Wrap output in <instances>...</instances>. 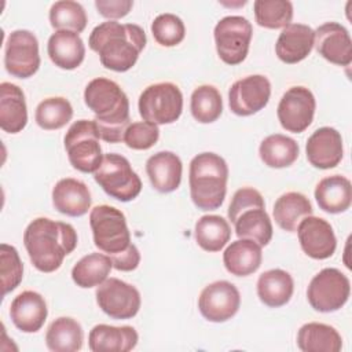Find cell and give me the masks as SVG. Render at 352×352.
<instances>
[{"instance_id": "cell-25", "label": "cell", "mask_w": 352, "mask_h": 352, "mask_svg": "<svg viewBox=\"0 0 352 352\" xmlns=\"http://www.w3.org/2000/svg\"><path fill=\"white\" fill-rule=\"evenodd\" d=\"M47 52L52 63L65 70L78 67L85 58V45L78 33L56 30L48 38Z\"/></svg>"}, {"instance_id": "cell-39", "label": "cell", "mask_w": 352, "mask_h": 352, "mask_svg": "<svg viewBox=\"0 0 352 352\" xmlns=\"http://www.w3.org/2000/svg\"><path fill=\"white\" fill-rule=\"evenodd\" d=\"M253 10L257 25L267 29L286 28L293 19V4L289 0H256Z\"/></svg>"}, {"instance_id": "cell-1", "label": "cell", "mask_w": 352, "mask_h": 352, "mask_svg": "<svg viewBox=\"0 0 352 352\" xmlns=\"http://www.w3.org/2000/svg\"><path fill=\"white\" fill-rule=\"evenodd\" d=\"M146 43V33L139 25L117 21L99 23L92 29L88 38V45L99 55L100 63L118 73L135 66Z\"/></svg>"}, {"instance_id": "cell-40", "label": "cell", "mask_w": 352, "mask_h": 352, "mask_svg": "<svg viewBox=\"0 0 352 352\" xmlns=\"http://www.w3.org/2000/svg\"><path fill=\"white\" fill-rule=\"evenodd\" d=\"M154 40L162 47H175L184 40L186 26L183 21L170 12L160 14L151 22Z\"/></svg>"}, {"instance_id": "cell-34", "label": "cell", "mask_w": 352, "mask_h": 352, "mask_svg": "<svg viewBox=\"0 0 352 352\" xmlns=\"http://www.w3.org/2000/svg\"><path fill=\"white\" fill-rule=\"evenodd\" d=\"M111 268L113 263L107 254L89 253L74 264L72 270V279L82 289L95 287L107 279Z\"/></svg>"}, {"instance_id": "cell-28", "label": "cell", "mask_w": 352, "mask_h": 352, "mask_svg": "<svg viewBox=\"0 0 352 352\" xmlns=\"http://www.w3.org/2000/svg\"><path fill=\"white\" fill-rule=\"evenodd\" d=\"M261 260V246L250 239H236L223 253L226 270L235 276L252 275L260 268Z\"/></svg>"}, {"instance_id": "cell-9", "label": "cell", "mask_w": 352, "mask_h": 352, "mask_svg": "<svg viewBox=\"0 0 352 352\" xmlns=\"http://www.w3.org/2000/svg\"><path fill=\"white\" fill-rule=\"evenodd\" d=\"M139 113L155 125L172 124L183 111V94L173 82H157L143 89L138 102Z\"/></svg>"}, {"instance_id": "cell-8", "label": "cell", "mask_w": 352, "mask_h": 352, "mask_svg": "<svg viewBox=\"0 0 352 352\" xmlns=\"http://www.w3.org/2000/svg\"><path fill=\"white\" fill-rule=\"evenodd\" d=\"M94 179L107 195L121 202L135 199L142 190V180L132 169L129 161L116 153L103 155L100 166L94 173Z\"/></svg>"}, {"instance_id": "cell-27", "label": "cell", "mask_w": 352, "mask_h": 352, "mask_svg": "<svg viewBox=\"0 0 352 352\" xmlns=\"http://www.w3.org/2000/svg\"><path fill=\"white\" fill-rule=\"evenodd\" d=\"M315 199L319 208L337 214L349 209L352 202V186L349 179L341 175L323 177L315 188Z\"/></svg>"}, {"instance_id": "cell-21", "label": "cell", "mask_w": 352, "mask_h": 352, "mask_svg": "<svg viewBox=\"0 0 352 352\" xmlns=\"http://www.w3.org/2000/svg\"><path fill=\"white\" fill-rule=\"evenodd\" d=\"M314 29L304 23H289L282 29L276 44V56L289 65L305 59L314 48Z\"/></svg>"}, {"instance_id": "cell-32", "label": "cell", "mask_w": 352, "mask_h": 352, "mask_svg": "<svg viewBox=\"0 0 352 352\" xmlns=\"http://www.w3.org/2000/svg\"><path fill=\"white\" fill-rule=\"evenodd\" d=\"M84 341L81 324L69 316L55 319L47 329L45 344L52 352H76L80 351Z\"/></svg>"}, {"instance_id": "cell-30", "label": "cell", "mask_w": 352, "mask_h": 352, "mask_svg": "<svg viewBox=\"0 0 352 352\" xmlns=\"http://www.w3.org/2000/svg\"><path fill=\"white\" fill-rule=\"evenodd\" d=\"M297 346L302 352H340L342 338L333 326L309 322L300 327L297 333Z\"/></svg>"}, {"instance_id": "cell-5", "label": "cell", "mask_w": 352, "mask_h": 352, "mask_svg": "<svg viewBox=\"0 0 352 352\" xmlns=\"http://www.w3.org/2000/svg\"><path fill=\"white\" fill-rule=\"evenodd\" d=\"M228 219L239 239H250L265 246L272 238V223L265 212L264 198L253 187H242L232 195Z\"/></svg>"}, {"instance_id": "cell-19", "label": "cell", "mask_w": 352, "mask_h": 352, "mask_svg": "<svg viewBox=\"0 0 352 352\" xmlns=\"http://www.w3.org/2000/svg\"><path fill=\"white\" fill-rule=\"evenodd\" d=\"M307 160L318 169L337 166L344 155L341 133L331 126L318 128L307 140Z\"/></svg>"}, {"instance_id": "cell-24", "label": "cell", "mask_w": 352, "mask_h": 352, "mask_svg": "<svg viewBox=\"0 0 352 352\" xmlns=\"http://www.w3.org/2000/svg\"><path fill=\"white\" fill-rule=\"evenodd\" d=\"M139 341L138 331L132 326L96 324L88 336V346L92 352H128Z\"/></svg>"}, {"instance_id": "cell-7", "label": "cell", "mask_w": 352, "mask_h": 352, "mask_svg": "<svg viewBox=\"0 0 352 352\" xmlns=\"http://www.w3.org/2000/svg\"><path fill=\"white\" fill-rule=\"evenodd\" d=\"M100 136L94 120H78L65 135V148L72 166L82 173H95L102 164Z\"/></svg>"}, {"instance_id": "cell-26", "label": "cell", "mask_w": 352, "mask_h": 352, "mask_svg": "<svg viewBox=\"0 0 352 352\" xmlns=\"http://www.w3.org/2000/svg\"><path fill=\"white\" fill-rule=\"evenodd\" d=\"M28 124L23 91L12 82L0 84V128L8 133L21 132Z\"/></svg>"}, {"instance_id": "cell-43", "label": "cell", "mask_w": 352, "mask_h": 352, "mask_svg": "<svg viewBox=\"0 0 352 352\" xmlns=\"http://www.w3.org/2000/svg\"><path fill=\"white\" fill-rule=\"evenodd\" d=\"M95 7L98 12L107 18L109 21H114L118 18H124L129 14L131 8L133 7L132 0H96Z\"/></svg>"}, {"instance_id": "cell-42", "label": "cell", "mask_w": 352, "mask_h": 352, "mask_svg": "<svg viewBox=\"0 0 352 352\" xmlns=\"http://www.w3.org/2000/svg\"><path fill=\"white\" fill-rule=\"evenodd\" d=\"M160 138L158 125L147 121H136L128 125L124 133V143L132 150H148Z\"/></svg>"}, {"instance_id": "cell-6", "label": "cell", "mask_w": 352, "mask_h": 352, "mask_svg": "<svg viewBox=\"0 0 352 352\" xmlns=\"http://www.w3.org/2000/svg\"><path fill=\"white\" fill-rule=\"evenodd\" d=\"M95 246L110 258L132 246L126 219L121 210L110 205H98L89 213Z\"/></svg>"}, {"instance_id": "cell-4", "label": "cell", "mask_w": 352, "mask_h": 352, "mask_svg": "<svg viewBox=\"0 0 352 352\" xmlns=\"http://www.w3.org/2000/svg\"><path fill=\"white\" fill-rule=\"evenodd\" d=\"M228 166L216 153H201L190 162V195L201 210H214L224 202Z\"/></svg>"}, {"instance_id": "cell-16", "label": "cell", "mask_w": 352, "mask_h": 352, "mask_svg": "<svg viewBox=\"0 0 352 352\" xmlns=\"http://www.w3.org/2000/svg\"><path fill=\"white\" fill-rule=\"evenodd\" d=\"M239 307V290L228 280H216L205 286L198 297V309L201 315L213 323H221L231 319L238 312Z\"/></svg>"}, {"instance_id": "cell-44", "label": "cell", "mask_w": 352, "mask_h": 352, "mask_svg": "<svg viewBox=\"0 0 352 352\" xmlns=\"http://www.w3.org/2000/svg\"><path fill=\"white\" fill-rule=\"evenodd\" d=\"M111 263H113V268L118 270V271H133L138 268L139 263H140V253L138 250V248L132 243V246L120 253L118 256L111 257Z\"/></svg>"}, {"instance_id": "cell-13", "label": "cell", "mask_w": 352, "mask_h": 352, "mask_svg": "<svg viewBox=\"0 0 352 352\" xmlns=\"http://www.w3.org/2000/svg\"><path fill=\"white\" fill-rule=\"evenodd\" d=\"M96 304L113 319L133 318L142 304L139 290L118 278H107L96 289Z\"/></svg>"}, {"instance_id": "cell-36", "label": "cell", "mask_w": 352, "mask_h": 352, "mask_svg": "<svg viewBox=\"0 0 352 352\" xmlns=\"http://www.w3.org/2000/svg\"><path fill=\"white\" fill-rule=\"evenodd\" d=\"M190 110L198 122H214L223 111V99L219 89L208 84L195 88L191 94Z\"/></svg>"}, {"instance_id": "cell-10", "label": "cell", "mask_w": 352, "mask_h": 352, "mask_svg": "<svg viewBox=\"0 0 352 352\" xmlns=\"http://www.w3.org/2000/svg\"><path fill=\"white\" fill-rule=\"evenodd\" d=\"M253 34L252 23L241 15L221 18L213 30L219 58L227 65H239L245 60Z\"/></svg>"}, {"instance_id": "cell-17", "label": "cell", "mask_w": 352, "mask_h": 352, "mask_svg": "<svg viewBox=\"0 0 352 352\" xmlns=\"http://www.w3.org/2000/svg\"><path fill=\"white\" fill-rule=\"evenodd\" d=\"M300 246L307 256L324 260L334 254L337 248L336 234L329 221L316 216H307L297 227Z\"/></svg>"}, {"instance_id": "cell-31", "label": "cell", "mask_w": 352, "mask_h": 352, "mask_svg": "<svg viewBox=\"0 0 352 352\" xmlns=\"http://www.w3.org/2000/svg\"><path fill=\"white\" fill-rule=\"evenodd\" d=\"M272 214L275 223L282 230L294 232L301 220L312 214V205L304 194L289 191L275 201Z\"/></svg>"}, {"instance_id": "cell-33", "label": "cell", "mask_w": 352, "mask_h": 352, "mask_svg": "<svg viewBox=\"0 0 352 352\" xmlns=\"http://www.w3.org/2000/svg\"><path fill=\"white\" fill-rule=\"evenodd\" d=\"M258 154L267 166L280 169L294 164L298 158L300 147L294 139L282 133H274L260 143Z\"/></svg>"}, {"instance_id": "cell-18", "label": "cell", "mask_w": 352, "mask_h": 352, "mask_svg": "<svg viewBox=\"0 0 352 352\" xmlns=\"http://www.w3.org/2000/svg\"><path fill=\"white\" fill-rule=\"evenodd\" d=\"M314 33V45L319 55L337 66L351 65L352 41L345 26L338 22H326Z\"/></svg>"}, {"instance_id": "cell-2", "label": "cell", "mask_w": 352, "mask_h": 352, "mask_svg": "<svg viewBox=\"0 0 352 352\" xmlns=\"http://www.w3.org/2000/svg\"><path fill=\"white\" fill-rule=\"evenodd\" d=\"M74 227L65 221L37 217L29 223L23 232V245L28 256L40 272L56 271L63 258L77 246Z\"/></svg>"}, {"instance_id": "cell-14", "label": "cell", "mask_w": 352, "mask_h": 352, "mask_svg": "<svg viewBox=\"0 0 352 352\" xmlns=\"http://www.w3.org/2000/svg\"><path fill=\"white\" fill-rule=\"evenodd\" d=\"M316 109L314 94L301 85L289 88L280 98L276 114L283 129L301 133L312 122Z\"/></svg>"}, {"instance_id": "cell-37", "label": "cell", "mask_w": 352, "mask_h": 352, "mask_svg": "<svg viewBox=\"0 0 352 352\" xmlns=\"http://www.w3.org/2000/svg\"><path fill=\"white\" fill-rule=\"evenodd\" d=\"M73 117L72 103L63 96H51L41 100L36 107V122L45 131L65 126Z\"/></svg>"}, {"instance_id": "cell-11", "label": "cell", "mask_w": 352, "mask_h": 352, "mask_svg": "<svg viewBox=\"0 0 352 352\" xmlns=\"http://www.w3.org/2000/svg\"><path fill=\"white\" fill-rule=\"evenodd\" d=\"M351 294V282L337 268H323L309 282L307 298L318 312H334L345 305Z\"/></svg>"}, {"instance_id": "cell-38", "label": "cell", "mask_w": 352, "mask_h": 352, "mask_svg": "<svg viewBox=\"0 0 352 352\" xmlns=\"http://www.w3.org/2000/svg\"><path fill=\"white\" fill-rule=\"evenodd\" d=\"M50 22L56 30L81 33L87 26V14L84 7L73 0H60L50 8Z\"/></svg>"}, {"instance_id": "cell-12", "label": "cell", "mask_w": 352, "mask_h": 352, "mask_svg": "<svg viewBox=\"0 0 352 352\" xmlns=\"http://www.w3.org/2000/svg\"><path fill=\"white\" fill-rule=\"evenodd\" d=\"M6 70L18 78L32 77L40 67L38 41L34 33L18 29L10 33L4 47Z\"/></svg>"}, {"instance_id": "cell-3", "label": "cell", "mask_w": 352, "mask_h": 352, "mask_svg": "<svg viewBox=\"0 0 352 352\" xmlns=\"http://www.w3.org/2000/svg\"><path fill=\"white\" fill-rule=\"evenodd\" d=\"M84 102L95 114V124L102 140L120 143L131 124L129 100L121 87L109 78L91 80L84 89Z\"/></svg>"}, {"instance_id": "cell-29", "label": "cell", "mask_w": 352, "mask_h": 352, "mask_svg": "<svg viewBox=\"0 0 352 352\" xmlns=\"http://www.w3.org/2000/svg\"><path fill=\"white\" fill-rule=\"evenodd\" d=\"M293 278L285 270H268L258 276L257 296L267 307L278 308L287 304L293 296Z\"/></svg>"}, {"instance_id": "cell-23", "label": "cell", "mask_w": 352, "mask_h": 352, "mask_svg": "<svg viewBox=\"0 0 352 352\" xmlns=\"http://www.w3.org/2000/svg\"><path fill=\"white\" fill-rule=\"evenodd\" d=\"M91 192L88 186L77 179H60L52 188V204L55 209L70 217L84 216L91 208Z\"/></svg>"}, {"instance_id": "cell-41", "label": "cell", "mask_w": 352, "mask_h": 352, "mask_svg": "<svg viewBox=\"0 0 352 352\" xmlns=\"http://www.w3.org/2000/svg\"><path fill=\"white\" fill-rule=\"evenodd\" d=\"M0 275L3 297L16 289L23 278V265L18 250L8 243L0 245Z\"/></svg>"}, {"instance_id": "cell-22", "label": "cell", "mask_w": 352, "mask_h": 352, "mask_svg": "<svg viewBox=\"0 0 352 352\" xmlns=\"http://www.w3.org/2000/svg\"><path fill=\"white\" fill-rule=\"evenodd\" d=\"M146 173L154 190L168 194L179 188L183 164L175 153L158 151L146 161Z\"/></svg>"}, {"instance_id": "cell-35", "label": "cell", "mask_w": 352, "mask_h": 352, "mask_svg": "<svg viewBox=\"0 0 352 352\" xmlns=\"http://www.w3.org/2000/svg\"><path fill=\"white\" fill-rule=\"evenodd\" d=\"M194 235L205 252H220L231 238V227L221 216L205 214L195 223Z\"/></svg>"}, {"instance_id": "cell-20", "label": "cell", "mask_w": 352, "mask_h": 352, "mask_svg": "<svg viewBox=\"0 0 352 352\" xmlns=\"http://www.w3.org/2000/svg\"><path fill=\"white\" fill-rule=\"evenodd\" d=\"M47 315L45 300L37 292L25 290L11 301V320L15 327L23 333L38 331L44 326Z\"/></svg>"}, {"instance_id": "cell-15", "label": "cell", "mask_w": 352, "mask_h": 352, "mask_svg": "<svg viewBox=\"0 0 352 352\" xmlns=\"http://www.w3.org/2000/svg\"><path fill=\"white\" fill-rule=\"evenodd\" d=\"M271 96V82L263 74L246 76L236 80L228 91L230 110L241 117H248L263 110Z\"/></svg>"}]
</instances>
